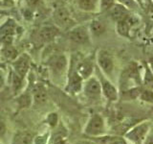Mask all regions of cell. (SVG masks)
Segmentation results:
<instances>
[{
	"label": "cell",
	"mask_w": 153,
	"mask_h": 144,
	"mask_svg": "<svg viewBox=\"0 0 153 144\" xmlns=\"http://www.w3.org/2000/svg\"><path fill=\"white\" fill-rule=\"evenodd\" d=\"M129 81L134 82L136 86H142L141 67L135 62H131L123 71L121 76L122 84H127Z\"/></svg>",
	"instance_id": "obj_8"
},
{
	"label": "cell",
	"mask_w": 153,
	"mask_h": 144,
	"mask_svg": "<svg viewBox=\"0 0 153 144\" xmlns=\"http://www.w3.org/2000/svg\"><path fill=\"white\" fill-rule=\"evenodd\" d=\"M82 91L85 97L90 101L98 102V101L102 99V90L98 77L91 76L88 79L84 80Z\"/></svg>",
	"instance_id": "obj_3"
},
{
	"label": "cell",
	"mask_w": 153,
	"mask_h": 144,
	"mask_svg": "<svg viewBox=\"0 0 153 144\" xmlns=\"http://www.w3.org/2000/svg\"><path fill=\"white\" fill-rule=\"evenodd\" d=\"M68 58L63 53H56L47 60V66L54 77H61L68 70Z\"/></svg>",
	"instance_id": "obj_1"
},
{
	"label": "cell",
	"mask_w": 153,
	"mask_h": 144,
	"mask_svg": "<svg viewBox=\"0 0 153 144\" xmlns=\"http://www.w3.org/2000/svg\"><path fill=\"white\" fill-rule=\"evenodd\" d=\"M99 141L100 144H127L126 138L117 136H98Z\"/></svg>",
	"instance_id": "obj_23"
},
{
	"label": "cell",
	"mask_w": 153,
	"mask_h": 144,
	"mask_svg": "<svg viewBox=\"0 0 153 144\" xmlns=\"http://www.w3.org/2000/svg\"><path fill=\"white\" fill-rule=\"evenodd\" d=\"M0 144H2V143H1V142H0Z\"/></svg>",
	"instance_id": "obj_39"
},
{
	"label": "cell",
	"mask_w": 153,
	"mask_h": 144,
	"mask_svg": "<svg viewBox=\"0 0 153 144\" xmlns=\"http://www.w3.org/2000/svg\"><path fill=\"white\" fill-rule=\"evenodd\" d=\"M8 133V127L6 119L3 116V114L0 113V139H4L6 137V134Z\"/></svg>",
	"instance_id": "obj_28"
},
{
	"label": "cell",
	"mask_w": 153,
	"mask_h": 144,
	"mask_svg": "<svg viewBox=\"0 0 153 144\" xmlns=\"http://www.w3.org/2000/svg\"><path fill=\"white\" fill-rule=\"evenodd\" d=\"M138 99H140L146 103H153V89L143 86Z\"/></svg>",
	"instance_id": "obj_25"
},
{
	"label": "cell",
	"mask_w": 153,
	"mask_h": 144,
	"mask_svg": "<svg viewBox=\"0 0 153 144\" xmlns=\"http://www.w3.org/2000/svg\"><path fill=\"white\" fill-rule=\"evenodd\" d=\"M117 2L123 5V6L127 8L129 11H130V10H135L136 8H138L139 4H140L137 0H117Z\"/></svg>",
	"instance_id": "obj_29"
},
{
	"label": "cell",
	"mask_w": 153,
	"mask_h": 144,
	"mask_svg": "<svg viewBox=\"0 0 153 144\" xmlns=\"http://www.w3.org/2000/svg\"><path fill=\"white\" fill-rule=\"evenodd\" d=\"M142 86L147 88L153 89V72L151 71L148 64L145 65L143 74L142 77Z\"/></svg>",
	"instance_id": "obj_22"
},
{
	"label": "cell",
	"mask_w": 153,
	"mask_h": 144,
	"mask_svg": "<svg viewBox=\"0 0 153 144\" xmlns=\"http://www.w3.org/2000/svg\"><path fill=\"white\" fill-rule=\"evenodd\" d=\"M88 29H89L91 36L100 38L106 33L107 28H106V24L102 22V20H100V19H93V20L89 23Z\"/></svg>",
	"instance_id": "obj_18"
},
{
	"label": "cell",
	"mask_w": 153,
	"mask_h": 144,
	"mask_svg": "<svg viewBox=\"0 0 153 144\" xmlns=\"http://www.w3.org/2000/svg\"><path fill=\"white\" fill-rule=\"evenodd\" d=\"M33 102L37 106L44 105L48 101V92L45 86L41 83L35 84L32 88Z\"/></svg>",
	"instance_id": "obj_14"
},
{
	"label": "cell",
	"mask_w": 153,
	"mask_h": 144,
	"mask_svg": "<svg viewBox=\"0 0 153 144\" xmlns=\"http://www.w3.org/2000/svg\"><path fill=\"white\" fill-rule=\"evenodd\" d=\"M100 0H76V5L80 11L85 13H94L99 9Z\"/></svg>",
	"instance_id": "obj_20"
},
{
	"label": "cell",
	"mask_w": 153,
	"mask_h": 144,
	"mask_svg": "<svg viewBox=\"0 0 153 144\" xmlns=\"http://www.w3.org/2000/svg\"><path fill=\"white\" fill-rule=\"evenodd\" d=\"M17 103L20 108H29L33 103L32 93H23L18 97Z\"/></svg>",
	"instance_id": "obj_26"
},
{
	"label": "cell",
	"mask_w": 153,
	"mask_h": 144,
	"mask_svg": "<svg viewBox=\"0 0 153 144\" xmlns=\"http://www.w3.org/2000/svg\"><path fill=\"white\" fill-rule=\"evenodd\" d=\"M137 1H138V2H139V3H140V0H137Z\"/></svg>",
	"instance_id": "obj_38"
},
{
	"label": "cell",
	"mask_w": 153,
	"mask_h": 144,
	"mask_svg": "<svg viewBox=\"0 0 153 144\" xmlns=\"http://www.w3.org/2000/svg\"><path fill=\"white\" fill-rule=\"evenodd\" d=\"M53 144H66V140L64 138L59 137V138H57L56 140H55L54 142H53Z\"/></svg>",
	"instance_id": "obj_36"
},
{
	"label": "cell",
	"mask_w": 153,
	"mask_h": 144,
	"mask_svg": "<svg viewBox=\"0 0 153 144\" xmlns=\"http://www.w3.org/2000/svg\"><path fill=\"white\" fill-rule=\"evenodd\" d=\"M145 144H153V133L147 134V136L145 139Z\"/></svg>",
	"instance_id": "obj_33"
},
{
	"label": "cell",
	"mask_w": 153,
	"mask_h": 144,
	"mask_svg": "<svg viewBox=\"0 0 153 144\" xmlns=\"http://www.w3.org/2000/svg\"><path fill=\"white\" fill-rule=\"evenodd\" d=\"M13 70L19 75L21 78L25 79L31 67V58L28 54L24 53L19 55L16 60L13 62Z\"/></svg>",
	"instance_id": "obj_11"
},
{
	"label": "cell",
	"mask_w": 153,
	"mask_h": 144,
	"mask_svg": "<svg viewBox=\"0 0 153 144\" xmlns=\"http://www.w3.org/2000/svg\"><path fill=\"white\" fill-rule=\"evenodd\" d=\"M25 1L29 7L33 8V7H36L37 5L41 2V0H25Z\"/></svg>",
	"instance_id": "obj_32"
},
{
	"label": "cell",
	"mask_w": 153,
	"mask_h": 144,
	"mask_svg": "<svg viewBox=\"0 0 153 144\" xmlns=\"http://www.w3.org/2000/svg\"><path fill=\"white\" fill-rule=\"evenodd\" d=\"M148 66L150 67V69H151V71L153 72V57H151L150 59H149V61H148Z\"/></svg>",
	"instance_id": "obj_37"
},
{
	"label": "cell",
	"mask_w": 153,
	"mask_h": 144,
	"mask_svg": "<svg viewBox=\"0 0 153 144\" xmlns=\"http://www.w3.org/2000/svg\"><path fill=\"white\" fill-rule=\"evenodd\" d=\"M90 32L84 25H76L68 31V38L79 45H86L90 42Z\"/></svg>",
	"instance_id": "obj_7"
},
{
	"label": "cell",
	"mask_w": 153,
	"mask_h": 144,
	"mask_svg": "<svg viewBox=\"0 0 153 144\" xmlns=\"http://www.w3.org/2000/svg\"><path fill=\"white\" fill-rule=\"evenodd\" d=\"M84 80L81 78V76L76 72V70H73L68 78V84H67L66 89L70 93H78L82 89Z\"/></svg>",
	"instance_id": "obj_15"
},
{
	"label": "cell",
	"mask_w": 153,
	"mask_h": 144,
	"mask_svg": "<svg viewBox=\"0 0 153 144\" xmlns=\"http://www.w3.org/2000/svg\"><path fill=\"white\" fill-rule=\"evenodd\" d=\"M75 144H98L93 140H88V139H83V140H79L76 141Z\"/></svg>",
	"instance_id": "obj_34"
},
{
	"label": "cell",
	"mask_w": 153,
	"mask_h": 144,
	"mask_svg": "<svg viewBox=\"0 0 153 144\" xmlns=\"http://www.w3.org/2000/svg\"><path fill=\"white\" fill-rule=\"evenodd\" d=\"M53 20L55 22V25L59 29H63V30H70L75 25V20L72 14L66 7L59 6L54 10L53 13Z\"/></svg>",
	"instance_id": "obj_2"
},
{
	"label": "cell",
	"mask_w": 153,
	"mask_h": 144,
	"mask_svg": "<svg viewBox=\"0 0 153 144\" xmlns=\"http://www.w3.org/2000/svg\"><path fill=\"white\" fill-rule=\"evenodd\" d=\"M59 35V29L56 25H44L39 30V37L45 42H51Z\"/></svg>",
	"instance_id": "obj_17"
},
{
	"label": "cell",
	"mask_w": 153,
	"mask_h": 144,
	"mask_svg": "<svg viewBox=\"0 0 153 144\" xmlns=\"http://www.w3.org/2000/svg\"><path fill=\"white\" fill-rule=\"evenodd\" d=\"M96 62L98 64V68L105 76L110 77L112 75L115 68V60L108 50L100 49L96 54Z\"/></svg>",
	"instance_id": "obj_5"
},
{
	"label": "cell",
	"mask_w": 153,
	"mask_h": 144,
	"mask_svg": "<svg viewBox=\"0 0 153 144\" xmlns=\"http://www.w3.org/2000/svg\"><path fill=\"white\" fill-rule=\"evenodd\" d=\"M83 133L90 137L102 136L105 134V122L102 115L94 113L90 116L86 123Z\"/></svg>",
	"instance_id": "obj_4"
},
{
	"label": "cell",
	"mask_w": 153,
	"mask_h": 144,
	"mask_svg": "<svg viewBox=\"0 0 153 144\" xmlns=\"http://www.w3.org/2000/svg\"><path fill=\"white\" fill-rule=\"evenodd\" d=\"M134 144H135V143H134Z\"/></svg>",
	"instance_id": "obj_40"
},
{
	"label": "cell",
	"mask_w": 153,
	"mask_h": 144,
	"mask_svg": "<svg viewBox=\"0 0 153 144\" xmlns=\"http://www.w3.org/2000/svg\"><path fill=\"white\" fill-rule=\"evenodd\" d=\"M0 56L7 62H13L19 56L18 51L13 44H5L0 48Z\"/></svg>",
	"instance_id": "obj_19"
},
{
	"label": "cell",
	"mask_w": 153,
	"mask_h": 144,
	"mask_svg": "<svg viewBox=\"0 0 153 144\" xmlns=\"http://www.w3.org/2000/svg\"><path fill=\"white\" fill-rule=\"evenodd\" d=\"M16 24L13 19L10 18L0 26V43L2 45L13 44L16 35Z\"/></svg>",
	"instance_id": "obj_10"
},
{
	"label": "cell",
	"mask_w": 153,
	"mask_h": 144,
	"mask_svg": "<svg viewBox=\"0 0 153 144\" xmlns=\"http://www.w3.org/2000/svg\"><path fill=\"white\" fill-rule=\"evenodd\" d=\"M5 86V77L3 76V74L0 72V90H1Z\"/></svg>",
	"instance_id": "obj_35"
},
{
	"label": "cell",
	"mask_w": 153,
	"mask_h": 144,
	"mask_svg": "<svg viewBox=\"0 0 153 144\" xmlns=\"http://www.w3.org/2000/svg\"><path fill=\"white\" fill-rule=\"evenodd\" d=\"M98 78L100 80V86H102V95L109 102H115V101H117L119 98V91L117 88L106 78V76L100 69L98 71Z\"/></svg>",
	"instance_id": "obj_9"
},
{
	"label": "cell",
	"mask_w": 153,
	"mask_h": 144,
	"mask_svg": "<svg viewBox=\"0 0 153 144\" xmlns=\"http://www.w3.org/2000/svg\"><path fill=\"white\" fill-rule=\"evenodd\" d=\"M76 72L81 76L83 80L88 79L89 77L92 76L93 71L95 69V62L92 57H87L84 59L80 60L78 64H76Z\"/></svg>",
	"instance_id": "obj_13"
},
{
	"label": "cell",
	"mask_w": 153,
	"mask_h": 144,
	"mask_svg": "<svg viewBox=\"0 0 153 144\" xmlns=\"http://www.w3.org/2000/svg\"><path fill=\"white\" fill-rule=\"evenodd\" d=\"M150 123L149 122H142L133 127L126 134V138L135 144H141L145 141L147 134H149Z\"/></svg>",
	"instance_id": "obj_6"
},
{
	"label": "cell",
	"mask_w": 153,
	"mask_h": 144,
	"mask_svg": "<svg viewBox=\"0 0 153 144\" xmlns=\"http://www.w3.org/2000/svg\"><path fill=\"white\" fill-rule=\"evenodd\" d=\"M48 134H42V136H36L33 140V144H46L47 140H48Z\"/></svg>",
	"instance_id": "obj_30"
},
{
	"label": "cell",
	"mask_w": 153,
	"mask_h": 144,
	"mask_svg": "<svg viewBox=\"0 0 153 144\" xmlns=\"http://www.w3.org/2000/svg\"><path fill=\"white\" fill-rule=\"evenodd\" d=\"M23 81L24 79L21 78L19 75H17L13 70L11 71V86L14 93H16L20 90L23 86Z\"/></svg>",
	"instance_id": "obj_24"
},
{
	"label": "cell",
	"mask_w": 153,
	"mask_h": 144,
	"mask_svg": "<svg viewBox=\"0 0 153 144\" xmlns=\"http://www.w3.org/2000/svg\"><path fill=\"white\" fill-rule=\"evenodd\" d=\"M116 3L117 0H100L99 11L100 13H107Z\"/></svg>",
	"instance_id": "obj_27"
},
{
	"label": "cell",
	"mask_w": 153,
	"mask_h": 144,
	"mask_svg": "<svg viewBox=\"0 0 153 144\" xmlns=\"http://www.w3.org/2000/svg\"><path fill=\"white\" fill-rule=\"evenodd\" d=\"M35 136L29 131L18 132L13 139L12 144H33Z\"/></svg>",
	"instance_id": "obj_21"
},
{
	"label": "cell",
	"mask_w": 153,
	"mask_h": 144,
	"mask_svg": "<svg viewBox=\"0 0 153 144\" xmlns=\"http://www.w3.org/2000/svg\"><path fill=\"white\" fill-rule=\"evenodd\" d=\"M136 24V18L134 16L130 14L127 17L121 21L116 22V32L119 36L126 38H130V32L131 29L135 26Z\"/></svg>",
	"instance_id": "obj_12"
},
{
	"label": "cell",
	"mask_w": 153,
	"mask_h": 144,
	"mask_svg": "<svg viewBox=\"0 0 153 144\" xmlns=\"http://www.w3.org/2000/svg\"><path fill=\"white\" fill-rule=\"evenodd\" d=\"M107 13L109 14L110 18H111L112 20H114L115 22L123 20V19L127 17L129 14H130V11H129L127 8L124 7L123 5L120 4L119 2L115 4Z\"/></svg>",
	"instance_id": "obj_16"
},
{
	"label": "cell",
	"mask_w": 153,
	"mask_h": 144,
	"mask_svg": "<svg viewBox=\"0 0 153 144\" xmlns=\"http://www.w3.org/2000/svg\"><path fill=\"white\" fill-rule=\"evenodd\" d=\"M47 121L50 124V126L54 127L56 125L57 122V114L56 113H50L47 117Z\"/></svg>",
	"instance_id": "obj_31"
}]
</instances>
